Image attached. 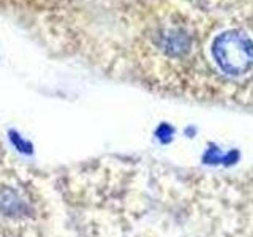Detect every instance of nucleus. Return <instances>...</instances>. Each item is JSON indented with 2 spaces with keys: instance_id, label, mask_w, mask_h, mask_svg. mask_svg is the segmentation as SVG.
Instances as JSON below:
<instances>
[{
  "instance_id": "obj_1",
  "label": "nucleus",
  "mask_w": 253,
  "mask_h": 237,
  "mask_svg": "<svg viewBox=\"0 0 253 237\" xmlns=\"http://www.w3.org/2000/svg\"><path fill=\"white\" fill-rule=\"evenodd\" d=\"M212 55L226 75L239 76L253 68V40L242 30H228L213 40Z\"/></svg>"
},
{
  "instance_id": "obj_2",
  "label": "nucleus",
  "mask_w": 253,
  "mask_h": 237,
  "mask_svg": "<svg viewBox=\"0 0 253 237\" xmlns=\"http://www.w3.org/2000/svg\"><path fill=\"white\" fill-rule=\"evenodd\" d=\"M10 141H11V144L14 146V149L18 150V152L27 154V155L32 154V144H30V142H27L26 139H22L16 131H10Z\"/></svg>"
}]
</instances>
